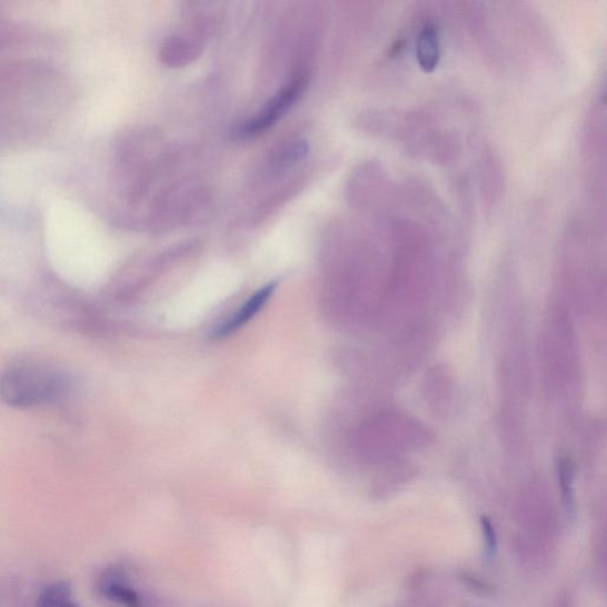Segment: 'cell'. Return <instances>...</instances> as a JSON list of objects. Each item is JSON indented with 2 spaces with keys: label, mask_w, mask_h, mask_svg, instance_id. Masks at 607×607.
I'll use <instances>...</instances> for the list:
<instances>
[{
  "label": "cell",
  "mask_w": 607,
  "mask_h": 607,
  "mask_svg": "<svg viewBox=\"0 0 607 607\" xmlns=\"http://www.w3.org/2000/svg\"><path fill=\"white\" fill-rule=\"evenodd\" d=\"M307 80L304 77H297L288 86H285L281 91L266 105L260 115L251 121L245 123L240 133L246 137L257 136L260 132L270 129L281 116L288 112L292 103L306 89Z\"/></svg>",
  "instance_id": "7a4b0ae2"
},
{
  "label": "cell",
  "mask_w": 607,
  "mask_h": 607,
  "mask_svg": "<svg viewBox=\"0 0 607 607\" xmlns=\"http://www.w3.org/2000/svg\"><path fill=\"white\" fill-rule=\"evenodd\" d=\"M480 528L481 534H484L487 557L492 558L497 549V535L495 531V527L492 526L488 517L484 516L480 519Z\"/></svg>",
  "instance_id": "52a82bcc"
},
{
  "label": "cell",
  "mask_w": 607,
  "mask_h": 607,
  "mask_svg": "<svg viewBox=\"0 0 607 607\" xmlns=\"http://www.w3.org/2000/svg\"><path fill=\"white\" fill-rule=\"evenodd\" d=\"M275 290L276 283H270L267 285L266 288L258 291L252 298H249L240 311L235 317H231L227 324L220 327L216 335L219 337L230 335L248 324V321L251 320L265 307V304L269 301Z\"/></svg>",
  "instance_id": "277c9868"
},
{
  "label": "cell",
  "mask_w": 607,
  "mask_h": 607,
  "mask_svg": "<svg viewBox=\"0 0 607 607\" xmlns=\"http://www.w3.org/2000/svg\"><path fill=\"white\" fill-rule=\"evenodd\" d=\"M64 375L42 362L21 361L0 375V399L14 408H32L58 401L66 391Z\"/></svg>",
  "instance_id": "6da1fadb"
},
{
  "label": "cell",
  "mask_w": 607,
  "mask_h": 607,
  "mask_svg": "<svg viewBox=\"0 0 607 607\" xmlns=\"http://www.w3.org/2000/svg\"><path fill=\"white\" fill-rule=\"evenodd\" d=\"M418 59L426 70L434 69L439 59L438 33L434 26H426L418 40Z\"/></svg>",
  "instance_id": "5b68a950"
},
{
  "label": "cell",
  "mask_w": 607,
  "mask_h": 607,
  "mask_svg": "<svg viewBox=\"0 0 607 607\" xmlns=\"http://www.w3.org/2000/svg\"><path fill=\"white\" fill-rule=\"evenodd\" d=\"M38 607H81L73 599V590L66 581L53 583L44 588L38 599Z\"/></svg>",
  "instance_id": "8992f818"
},
{
  "label": "cell",
  "mask_w": 607,
  "mask_h": 607,
  "mask_svg": "<svg viewBox=\"0 0 607 607\" xmlns=\"http://www.w3.org/2000/svg\"><path fill=\"white\" fill-rule=\"evenodd\" d=\"M100 595L123 607H142V599L136 588L128 581L121 568L112 567L103 570L98 580Z\"/></svg>",
  "instance_id": "3957f363"
}]
</instances>
